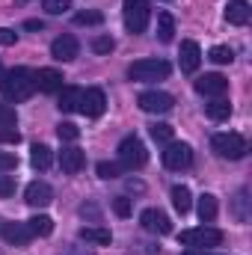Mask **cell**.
<instances>
[{
  "label": "cell",
  "instance_id": "1",
  "mask_svg": "<svg viewBox=\"0 0 252 255\" xmlns=\"http://www.w3.org/2000/svg\"><path fill=\"white\" fill-rule=\"evenodd\" d=\"M0 92L6 101H27L33 92H36V71L30 68H12V71H3L0 77Z\"/></svg>",
  "mask_w": 252,
  "mask_h": 255
},
{
  "label": "cell",
  "instance_id": "2",
  "mask_svg": "<svg viewBox=\"0 0 252 255\" xmlns=\"http://www.w3.org/2000/svg\"><path fill=\"white\" fill-rule=\"evenodd\" d=\"M145 160H148V151H145L142 139L125 136V139L119 142V166H122V169H130V172H133V169H142Z\"/></svg>",
  "mask_w": 252,
  "mask_h": 255
},
{
  "label": "cell",
  "instance_id": "3",
  "mask_svg": "<svg viewBox=\"0 0 252 255\" xmlns=\"http://www.w3.org/2000/svg\"><path fill=\"white\" fill-rule=\"evenodd\" d=\"M127 77L136 83H151V80H166L169 77V63L166 60H139L127 68Z\"/></svg>",
  "mask_w": 252,
  "mask_h": 255
},
{
  "label": "cell",
  "instance_id": "4",
  "mask_svg": "<svg viewBox=\"0 0 252 255\" xmlns=\"http://www.w3.org/2000/svg\"><path fill=\"white\" fill-rule=\"evenodd\" d=\"M178 241L184 247H190V250H211V247H220L223 244V232L208 229V226H202V229H184Z\"/></svg>",
  "mask_w": 252,
  "mask_h": 255
},
{
  "label": "cell",
  "instance_id": "5",
  "mask_svg": "<svg viewBox=\"0 0 252 255\" xmlns=\"http://www.w3.org/2000/svg\"><path fill=\"white\" fill-rule=\"evenodd\" d=\"M211 145H214V151H217L220 157H226V160H241V157L247 154V139H244L241 133H217V136L211 139Z\"/></svg>",
  "mask_w": 252,
  "mask_h": 255
},
{
  "label": "cell",
  "instance_id": "6",
  "mask_svg": "<svg viewBox=\"0 0 252 255\" xmlns=\"http://www.w3.org/2000/svg\"><path fill=\"white\" fill-rule=\"evenodd\" d=\"M125 27L136 36L148 27V18H151V9H148V0H125Z\"/></svg>",
  "mask_w": 252,
  "mask_h": 255
},
{
  "label": "cell",
  "instance_id": "7",
  "mask_svg": "<svg viewBox=\"0 0 252 255\" xmlns=\"http://www.w3.org/2000/svg\"><path fill=\"white\" fill-rule=\"evenodd\" d=\"M190 163H193V148H190L187 142H169L166 145V151H163V166L166 169H187Z\"/></svg>",
  "mask_w": 252,
  "mask_h": 255
},
{
  "label": "cell",
  "instance_id": "8",
  "mask_svg": "<svg viewBox=\"0 0 252 255\" xmlns=\"http://www.w3.org/2000/svg\"><path fill=\"white\" fill-rule=\"evenodd\" d=\"M136 104H139V110H145V113H169L172 104H175V98H172L169 92L151 89V92H142V95L136 98Z\"/></svg>",
  "mask_w": 252,
  "mask_h": 255
},
{
  "label": "cell",
  "instance_id": "9",
  "mask_svg": "<svg viewBox=\"0 0 252 255\" xmlns=\"http://www.w3.org/2000/svg\"><path fill=\"white\" fill-rule=\"evenodd\" d=\"M139 226H142L145 232H151V235H169V232H172L169 217H166L163 211H157V208H145V211L139 214Z\"/></svg>",
  "mask_w": 252,
  "mask_h": 255
},
{
  "label": "cell",
  "instance_id": "10",
  "mask_svg": "<svg viewBox=\"0 0 252 255\" xmlns=\"http://www.w3.org/2000/svg\"><path fill=\"white\" fill-rule=\"evenodd\" d=\"M104 107H107V98H104V92H101L98 86H92V89L80 92V113H83V116L98 119V116L104 113Z\"/></svg>",
  "mask_w": 252,
  "mask_h": 255
},
{
  "label": "cell",
  "instance_id": "11",
  "mask_svg": "<svg viewBox=\"0 0 252 255\" xmlns=\"http://www.w3.org/2000/svg\"><path fill=\"white\" fill-rule=\"evenodd\" d=\"M229 89V80L223 74H202L196 80V92L199 95H208V98H223Z\"/></svg>",
  "mask_w": 252,
  "mask_h": 255
},
{
  "label": "cell",
  "instance_id": "12",
  "mask_svg": "<svg viewBox=\"0 0 252 255\" xmlns=\"http://www.w3.org/2000/svg\"><path fill=\"white\" fill-rule=\"evenodd\" d=\"M24 202H27L30 208H48V205L54 202V190H51V184H45V181H33V184L24 190Z\"/></svg>",
  "mask_w": 252,
  "mask_h": 255
},
{
  "label": "cell",
  "instance_id": "13",
  "mask_svg": "<svg viewBox=\"0 0 252 255\" xmlns=\"http://www.w3.org/2000/svg\"><path fill=\"white\" fill-rule=\"evenodd\" d=\"M77 51H80V45H77L74 36H57V39L51 42V57L60 60V63H71V60L77 57Z\"/></svg>",
  "mask_w": 252,
  "mask_h": 255
},
{
  "label": "cell",
  "instance_id": "14",
  "mask_svg": "<svg viewBox=\"0 0 252 255\" xmlns=\"http://www.w3.org/2000/svg\"><path fill=\"white\" fill-rule=\"evenodd\" d=\"M36 89L39 92H60L63 89V74L57 71V68H42V71H36Z\"/></svg>",
  "mask_w": 252,
  "mask_h": 255
},
{
  "label": "cell",
  "instance_id": "15",
  "mask_svg": "<svg viewBox=\"0 0 252 255\" xmlns=\"http://www.w3.org/2000/svg\"><path fill=\"white\" fill-rule=\"evenodd\" d=\"M0 235H3L6 244H15V247H24V244L33 238V232L27 229V223H3Z\"/></svg>",
  "mask_w": 252,
  "mask_h": 255
},
{
  "label": "cell",
  "instance_id": "16",
  "mask_svg": "<svg viewBox=\"0 0 252 255\" xmlns=\"http://www.w3.org/2000/svg\"><path fill=\"white\" fill-rule=\"evenodd\" d=\"M83 163H86V154H83L80 148L68 145V148L60 151V166H63V172H68V175L80 172V169H83Z\"/></svg>",
  "mask_w": 252,
  "mask_h": 255
},
{
  "label": "cell",
  "instance_id": "17",
  "mask_svg": "<svg viewBox=\"0 0 252 255\" xmlns=\"http://www.w3.org/2000/svg\"><path fill=\"white\" fill-rule=\"evenodd\" d=\"M252 18V9L247 0H232L229 6H226V21L229 24H235V27H244V24H250Z\"/></svg>",
  "mask_w": 252,
  "mask_h": 255
},
{
  "label": "cell",
  "instance_id": "18",
  "mask_svg": "<svg viewBox=\"0 0 252 255\" xmlns=\"http://www.w3.org/2000/svg\"><path fill=\"white\" fill-rule=\"evenodd\" d=\"M178 60H181V71H187V74H193L196 68H199V63H202V51H199V45L196 42H181V54H178Z\"/></svg>",
  "mask_w": 252,
  "mask_h": 255
},
{
  "label": "cell",
  "instance_id": "19",
  "mask_svg": "<svg viewBox=\"0 0 252 255\" xmlns=\"http://www.w3.org/2000/svg\"><path fill=\"white\" fill-rule=\"evenodd\" d=\"M80 92H83V89H77V86H63V89H60V101H57V107H60L63 113H74V110H80Z\"/></svg>",
  "mask_w": 252,
  "mask_h": 255
},
{
  "label": "cell",
  "instance_id": "20",
  "mask_svg": "<svg viewBox=\"0 0 252 255\" xmlns=\"http://www.w3.org/2000/svg\"><path fill=\"white\" fill-rule=\"evenodd\" d=\"M80 241H86V244H98V247H107V244L113 241V235H110L107 229H101V226H83V229H80Z\"/></svg>",
  "mask_w": 252,
  "mask_h": 255
},
{
  "label": "cell",
  "instance_id": "21",
  "mask_svg": "<svg viewBox=\"0 0 252 255\" xmlns=\"http://www.w3.org/2000/svg\"><path fill=\"white\" fill-rule=\"evenodd\" d=\"M205 113H208V119H214V122H226V119L232 116V104H229L226 98H214L211 104H205Z\"/></svg>",
  "mask_w": 252,
  "mask_h": 255
},
{
  "label": "cell",
  "instance_id": "22",
  "mask_svg": "<svg viewBox=\"0 0 252 255\" xmlns=\"http://www.w3.org/2000/svg\"><path fill=\"white\" fill-rule=\"evenodd\" d=\"M30 163H33L36 169H48V166L54 163V154H51V148H48L45 142H36V145L30 148Z\"/></svg>",
  "mask_w": 252,
  "mask_h": 255
},
{
  "label": "cell",
  "instance_id": "23",
  "mask_svg": "<svg viewBox=\"0 0 252 255\" xmlns=\"http://www.w3.org/2000/svg\"><path fill=\"white\" fill-rule=\"evenodd\" d=\"M157 39H160L163 45H169V42L175 39V21H172L169 12H160V15H157Z\"/></svg>",
  "mask_w": 252,
  "mask_h": 255
},
{
  "label": "cell",
  "instance_id": "24",
  "mask_svg": "<svg viewBox=\"0 0 252 255\" xmlns=\"http://www.w3.org/2000/svg\"><path fill=\"white\" fill-rule=\"evenodd\" d=\"M27 229H30L36 238H48V235L54 232V220H51L48 214H36L33 220H27Z\"/></svg>",
  "mask_w": 252,
  "mask_h": 255
},
{
  "label": "cell",
  "instance_id": "25",
  "mask_svg": "<svg viewBox=\"0 0 252 255\" xmlns=\"http://www.w3.org/2000/svg\"><path fill=\"white\" fill-rule=\"evenodd\" d=\"M199 220H202V223H214V220H217V196L205 193V196L199 199Z\"/></svg>",
  "mask_w": 252,
  "mask_h": 255
},
{
  "label": "cell",
  "instance_id": "26",
  "mask_svg": "<svg viewBox=\"0 0 252 255\" xmlns=\"http://www.w3.org/2000/svg\"><path fill=\"white\" fill-rule=\"evenodd\" d=\"M172 205H175V211H178V214H187V211H190L193 199H190V190L184 187V184H175V187H172Z\"/></svg>",
  "mask_w": 252,
  "mask_h": 255
},
{
  "label": "cell",
  "instance_id": "27",
  "mask_svg": "<svg viewBox=\"0 0 252 255\" xmlns=\"http://www.w3.org/2000/svg\"><path fill=\"white\" fill-rule=\"evenodd\" d=\"M211 60L217 65H229L232 60H235V51L232 48H226V45H217V48H211V54H208Z\"/></svg>",
  "mask_w": 252,
  "mask_h": 255
},
{
  "label": "cell",
  "instance_id": "28",
  "mask_svg": "<svg viewBox=\"0 0 252 255\" xmlns=\"http://www.w3.org/2000/svg\"><path fill=\"white\" fill-rule=\"evenodd\" d=\"M247 202H250V193H247V190H241V193H238V199H235V214H238V220H241V223H247V220H250Z\"/></svg>",
  "mask_w": 252,
  "mask_h": 255
},
{
  "label": "cell",
  "instance_id": "29",
  "mask_svg": "<svg viewBox=\"0 0 252 255\" xmlns=\"http://www.w3.org/2000/svg\"><path fill=\"white\" fill-rule=\"evenodd\" d=\"M113 48H116V42L110 36H95L92 39V51L95 54H113Z\"/></svg>",
  "mask_w": 252,
  "mask_h": 255
},
{
  "label": "cell",
  "instance_id": "30",
  "mask_svg": "<svg viewBox=\"0 0 252 255\" xmlns=\"http://www.w3.org/2000/svg\"><path fill=\"white\" fill-rule=\"evenodd\" d=\"M119 172H122V166H119V163H110V160H101V163H98V175H101L104 181L119 178Z\"/></svg>",
  "mask_w": 252,
  "mask_h": 255
},
{
  "label": "cell",
  "instance_id": "31",
  "mask_svg": "<svg viewBox=\"0 0 252 255\" xmlns=\"http://www.w3.org/2000/svg\"><path fill=\"white\" fill-rule=\"evenodd\" d=\"M42 6H45V12L48 15H63L71 9V3L68 0H42Z\"/></svg>",
  "mask_w": 252,
  "mask_h": 255
},
{
  "label": "cell",
  "instance_id": "32",
  "mask_svg": "<svg viewBox=\"0 0 252 255\" xmlns=\"http://www.w3.org/2000/svg\"><path fill=\"white\" fill-rule=\"evenodd\" d=\"M18 116H15V107L12 104H0V128H15Z\"/></svg>",
  "mask_w": 252,
  "mask_h": 255
},
{
  "label": "cell",
  "instance_id": "33",
  "mask_svg": "<svg viewBox=\"0 0 252 255\" xmlns=\"http://www.w3.org/2000/svg\"><path fill=\"white\" fill-rule=\"evenodd\" d=\"M151 136H154L157 142H172V125H163V122L151 125Z\"/></svg>",
  "mask_w": 252,
  "mask_h": 255
},
{
  "label": "cell",
  "instance_id": "34",
  "mask_svg": "<svg viewBox=\"0 0 252 255\" xmlns=\"http://www.w3.org/2000/svg\"><path fill=\"white\" fill-rule=\"evenodd\" d=\"M104 15L101 12H77L74 15V24H101Z\"/></svg>",
  "mask_w": 252,
  "mask_h": 255
},
{
  "label": "cell",
  "instance_id": "35",
  "mask_svg": "<svg viewBox=\"0 0 252 255\" xmlns=\"http://www.w3.org/2000/svg\"><path fill=\"white\" fill-rule=\"evenodd\" d=\"M57 133H60V139H77V136H80L77 125H71V122H60V125H57Z\"/></svg>",
  "mask_w": 252,
  "mask_h": 255
},
{
  "label": "cell",
  "instance_id": "36",
  "mask_svg": "<svg viewBox=\"0 0 252 255\" xmlns=\"http://www.w3.org/2000/svg\"><path fill=\"white\" fill-rule=\"evenodd\" d=\"M113 211H116L119 217H130V199H125V196H116V199H113Z\"/></svg>",
  "mask_w": 252,
  "mask_h": 255
},
{
  "label": "cell",
  "instance_id": "37",
  "mask_svg": "<svg viewBox=\"0 0 252 255\" xmlns=\"http://www.w3.org/2000/svg\"><path fill=\"white\" fill-rule=\"evenodd\" d=\"M15 166H18V157L9 154V151H0V172H9V169H15Z\"/></svg>",
  "mask_w": 252,
  "mask_h": 255
},
{
  "label": "cell",
  "instance_id": "38",
  "mask_svg": "<svg viewBox=\"0 0 252 255\" xmlns=\"http://www.w3.org/2000/svg\"><path fill=\"white\" fill-rule=\"evenodd\" d=\"M15 193V181L9 178V175H0V199H6V196H12Z\"/></svg>",
  "mask_w": 252,
  "mask_h": 255
},
{
  "label": "cell",
  "instance_id": "39",
  "mask_svg": "<svg viewBox=\"0 0 252 255\" xmlns=\"http://www.w3.org/2000/svg\"><path fill=\"white\" fill-rule=\"evenodd\" d=\"M15 42H18V33L9 30V27H0V45L6 48V45H15Z\"/></svg>",
  "mask_w": 252,
  "mask_h": 255
},
{
  "label": "cell",
  "instance_id": "40",
  "mask_svg": "<svg viewBox=\"0 0 252 255\" xmlns=\"http://www.w3.org/2000/svg\"><path fill=\"white\" fill-rule=\"evenodd\" d=\"M18 139H21V133L15 128H0V142H18Z\"/></svg>",
  "mask_w": 252,
  "mask_h": 255
},
{
  "label": "cell",
  "instance_id": "41",
  "mask_svg": "<svg viewBox=\"0 0 252 255\" xmlns=\"http://www.w3.org/2000/svg\"><path fill=\"white\" fill-rule=\"evenodd\" d=\"M24 27H27V30H42V27H45V24H42V21H27V24H24Z\"/></svg>",
  "mask_w": 252,
  "mask_h": 255
},
{
  "label": "cell",
  "instance_id": "42",
  "mask_svg": "<svg viewBox=\"0 0 252 255\" xmlns=\"http://www.w3.org/2000/svg\"><path fill=\"white\" fill-rule=\"evenodd\" d=\"M184 255H208V253H205V250H187Z\"/></svg>",
  "mask_w": 252,
  "mask_h": 255
},
{
  "label": "cell",
  "instance_id": "43",
  "mask_svg": "<svg viewBox=\"0 0 252 255\" xmlns=\"http://www.w3.org/2000/svg\"><path fill=\"white\" fill-rule=\"evenodd\" d=\"M0 77H3V65H0Z\"/></svg>",
  "mask_w": 252,
  "mask_h": 255
}]
</instances>
